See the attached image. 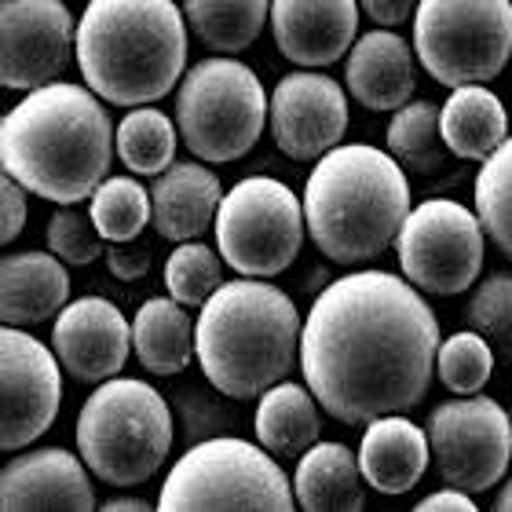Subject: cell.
Here are the masks:
<instances>
[{"mask_svg":"<svg viewBox=\"0 0 512 512\" xmlns=\"http://www.w3.org/2000/svg\"><path fill=\"white\" fill-rule=\"evenodd\" d=\"M439 319L410 278L352 271L322 289L304 319L300 374L344 425L425 403L439 355Z\"/></svg>","mask_w":512,"mask_h":512,"instance_id":"cell-1","label":"cell"},{"mask_svg":"<svg viewBox=\"0 0 512 512\" xmlns=\"http://www.w3.org/2000/svg\"><path fill=\"white\" fill-rule=\"evenodd\" d=\"M92 88L52 81L33 88L0 125V165L30 194L55 205L92 198L110 176L118 128Z\"/></svg>","mask_w":512,"mask_h":512,"instance_id":"cell-2","label":"cell"},{"mask_svg":"<svg viewBox=\"0 0 512 512\" xmlns=\"http://www.w3.org/2000/svg\"><path fill=\"white\" fill-rule=\"evenodd\" d=\"M308 235L333 264H370L395 246L410 216V183L392 150L341 143L304 183Z\"/></svg>","mask_w":512,"mask_h":512,"instance_id":"cell-3","label":"cell"},{"mask_svg":"<svg viewBox=\"0 0 512 512\" xmlns=\"http://www.w3.org/2000/svg\"><path fill=\"white\" fill-rule=\"evenodd\" d=\"M187 30L172 0H92L77 26L81 77L114 107L158 103L183 81Z\"/></svg>","mask_w":512,"mask_h":512,"instance_id":"cell-4","label":"cell"},{"mask_svg":"<svg viewBox=\"0 0 512 512\" xmlns=\"http://www.w3.org/2000/svg\"><path fill=\"white\" fill-rule=\"evenodd\" d=\"M300 337L297 304L278 286L249 275L216 289L194 326L202 374L231 399H256L286 381L300 363Z\"/></svg>","mask_w":512,"mask_h":512,"instance_id":"cell-5","label":"cell"},{"mask_svg":"<svg viewBox=\"0 0 512 512\" xmlns=\"http://www.w3.org/2000/svg\"><path fill=\"white\" fill-rule=\"evenodd\" d=\"M172 410L165 395L136 377H110L77 414L81 458L110 487H139L169 461Z\"/></svg>","mask_w":512,"mask_h":512,"instance_id":"cell-6","label":"cell"},{"mask_svg":"<svg viewBox=\"0 0 512 512\" xmlns=\"http://www.w3.org/2000/svg\"><path fill=\"white\" fill-rule=\"evenodd\" d=\"M297 491L275 454L249 439L220 436L191 447L161 483L158 509L165 512H289Z\"/></svg>","mask_w":512,"mask_h":512,"instance_id":"cell-7","label":"cell"},{"mask_svg":"<svg viewBox=\"0 0 512 512\" xmlns=\"http://www.w3.org/2000/svg\"><path fill=\"white\" fill-rule=\"evenodd\" d=\"M271 99L260 77L231 55H213L191 66L176 96V125L198 161H238L264 132Z\"/></svg>","mask_w":512,"mask_h":512,"instance_id":"cell-8","label":"cell"},{"mask_svg":"<svg viewBox=\"0 0 512 512\" xmlns=\"http://www.w3.org/2000/svg\"><path fill=\"white\" fill-rule=\"evenodd\" d=\"M414 52L443 88L494 81L512 55V0H421Z\"/></svg>","mask_w":512,"mask_h":512,"instance_id":"cell-9","label":"cell"},{"mask_svg":"<svg viewBox=\"0 0 512 512\" xmlns=\"http://www.w3.org/2000/svg\"><path fill=\"white\" fill-rule=\"evenodd\" d=\"M213 231L216 249L224 253L231 271L275 278L297 260L304 246V198H297L282 180L249 176L224 194Z\"/></svg>","mask_w":512,"mask_h":512,"instance_id":"cell-10","label":"cell"},{"mask_svg":"<svg viewBox=\"0 0 512 512\" xmlns=\"http://www.w3.org/2000/svg\"><path fill=\"white\" fill-rule=\"evenodd\" d=\"M483 238L487 231L472 209L450 198H428L406 216L395 238V256L421 293L454 297L480 278Z\"/></svg>","mask_w":512,"mask_h":512,"instance_id":"cell-11","label":"cell"},{"mask_svg":"<svg viewBox=\"0 0 512 512\" xmlns=\"http://www.w3.org/2000/svg\"><path fill=\"white\" fill-rule=\"evenodd\" d=\"M428 443L439 480L480 494L502 480L512 461V414L487 395H458L428 414Z\"/></svg>","mask_w":512,"mask_h":512,"instance_id":"cell-12","label":"cell"},{"mask_svg":"<svg viewBox=\"0 0 512 512\" xmlns=\"http://www.w3.org/2000/svg\"><path fill=\"white\" fill-rule=\"evenodd\" d=\"M0 447L22 450L41 439L59 417L63 403V363L55 348L37 341L26 326L0 333Z\"/></svg>","mask_w":512,"mask_h":512,"instance_id":"cell-13","label":"cell"},{"mask_svg":"<svg viewBox=\"0 0 512 512\" xmlns=\"http://www.w3.org/2000/svg\"><path fill=\"white\" fill-rule=\"evenodd\" d=\"M77 55V26L63 0H4L0 85L33 92L52 85Z\"/></svg>","mask_w":512,"mask_h":512,"instance_id":"cell-14","label":"cell"},{"mask_svg":"<svg viewBox=\"0 0 512 512\" xmlns=\"http://www.w3.org/2000/svg\"><path fill=\"white\" fill-rule=\"evenodd\" d=\"M271 139L275 147L293 161H315L341 147L348 132V99L341 81L319 74V70H297L286 74L271 92Z\"/></svg>","mask_w":512,"mask_h":512,"instance_id":"cell-15","label":"cell"},{"mask_svg":"<svg viewBox=\"0 0 512 512\" xmlns=\"http://www.w3.org/2000/svg\"><path fill=\"white\" fill-rule=\"evenodd\" d=\"M52 348L63 370L81 384H103L125 370L132 348V322L107 297L70 300L52 326Z\"/></svg>","mask_w":512,"mask_h":512,"instance_id":"cell-16","label":"cell"},{"mask_svg":"<svg viewBox=\"0 0 512 512\" xmlns=\"http://www.w3.org/2000/svg\"><path fill=\"white\" fill-rule=\"evenodd\" d=\"M85 458L63 447H41L11 458L0 472V505L8 512H88L96 491Z\"/></svg>","mask_w":512,"mask_h":512,"instance_id":"cell-17","label":"cell"},{"mask_svg":"<svg viewBox=\"0 0 512 512\" xmlns=\"http://www.w3.org/2000/svg\"><path fill=\"white\" fill-rule=\"evenodd\" d=\"M359 0H271V37L289 63L319 70L359 41Z\"/></svg>","mask_w":512,"mask_h":512,"instance_id":"cell-18","label":"cell"},{"mask_svg":"<svg viewBox=\"0 0 512 512\" xmlns=\"http://www.w3.org/2000/svg\"><path fill=\"white\" fill-rule=\"evenodd\" d=\"M414 48L392 30L363 33L348 52L344 63V85L352 92L359 107L384 114V110H399L414 99L417 85V66H414Z\"/></svg>","mask_w":512,"mask_h":512,"instance_id":"cell-19","label":"cell"},{"mask_svg":"<svg viewBox=\"0 0 512 512\" xmlns=\"http://www.w3.org/2000/svg\"><path fill=\"white\" fill-rule=\"evenodd\" d=\"M224 202V187L213 169L198 161H172L169 169L154 176L150 187V224L169 242H191L216 227V213Z\"/></svg>","mask_w":512,"mask_h":512,"instance_id":"cell-20","label":"cell"},{"mask_svg":"<svg viewBox=\"0 0 512 512\" xmlns=\"http://www.w3.org/2000/svg\"><path fill=\"white\" fill-rule=\"evenodd\" d=\"M428 458H432L428 428L414 425L406 414L374 417L359 443V465L377 494L414 491L428 469Z\"/></svg>","mask_w":512,"mask_h":512,"instance_id":"cell-21","label":"cell"},{"mask_svg":"<svg viewBox=\"0 0 512 512\" xmlns=\"http://www.w3.org/2000/svg\"><path fill=\"white\" fill-rule=\"evenodd\" d=\"M70 304V275L55 253H8L0 260V319L37 326Z\"/></svg>","mask_w":512,"mask_h":512,"instance_id":"cell-22","label":"cell"},{"mask_svg":"<svg viewBox=\"0 0 512 512\" xmlns=\"http://www.w3.org/2000/svg\"><path fill=\"white\" fill-rule=\"evenodd\" d=\"M293 491L297 505L308 512H359L366 505L359 454H352L344 443H315L300 454Z\"/></svg>","mask_w":512,"mask_h":512,"instance_id":"cell-23","label":"cell"},{"mask_svg":"<svg viewBox=\"0 0 512 512\" xmlns=\"http://www.w3.org/2000/svg\"><path fill=\"white\" fill-rule=\"evenodd\" d=\"M319 399L308 384L278 381L275 388H267L256 403V443L271 450L275 458H300L304 450H311L322 436V414Z\"/></svg>","mask_w":512,"mask_h":512,"instance_id":"cell-24","label":"cell"},{"mask_svg":"<svg viewBox=\"0 0 512 512\" xmlns=\"http://www.w3.org/2000/svg\"><path fill=\"white\" fill-rule=\"evenodd\" d=\"M194 326L198 322L187 315V304L176 297H150L132 319V348L139 366L158 377L183 374L198 355Z\"/></svg>","mask_w":512,"mask_h":512,"instance_id":"cell-25","label":"cell"},{"mask_svg":"<svg viewBox=\"0 0 512 512\" xmlns=\"http://www.w3.org/2000/svg\"><path fill=\"white\" fill-rule=\"evenodd\" d=\"M443 139L454 158L487 161L509 139V114L487 85L450 88L443 103Z\"/></svg>","mask_w":512,"mask_h":512,"instance_id":"cell-26","label":"cell"},{"mask_svg":"<svg viewBox=\"0 0 512 512\" xmlns=\"http://www.w3.org/2000/svg\"><path fill=\"white\" fill-rule=\"evenodd\" d=\"M183 15L209 52L235 55L271 26V0H183Z\"/></svg>","mask_w":512,"mask_h":512,"instance_id":"cell-27","label":"cell"},{"mask_svg":"<svg viewBox=\"0 0 512 512\" xmlns=\"http://www.w3.org/2000/svg\"><path fill=\"white\" fill-rule=\"evenodd\" d=\"M384 139H388V150L403 161V169L421 176L439 172L450 158V147L443 139V107L428 99H410L406 107L392 110Z\"/></svg>","mask_w":512,"mask_h":512,"instance_id":"cell-28","label":"cell"},{"mask_svg":"<svg viewBox=\"0 0 512 512\" xmlns=\"http://www.w3.org/2000/svg\"><path fill=\"white\" fill-rule=\"evenodd\" d=\"M180 125L165 110L136 107L118 125V158L132 176H161L176 161Z\"/></svg>","mask_w":512,"mask_h":512,"instance_id":"cell-29","label":"cell"},{"mask_svg":"<svg viewBox=\"0 0 512 512\" xmlns=\"http://www.w3.org/2000/svg\"><path fill=\"white\" fill-rule=\"evenodd\" d=\"M88 213H92V220H96V227L103 231L107 242H132L150 224L154 209H150V191H143L139 180L107 176L92 194Z\"/></svg>","mask_w":512,"mask_h":512,"instance_id":"cell-30","label":"cell"},{"mask_svg":"<svg viewBox=\"0 0 512 512\" xmlns=\"http://www.w3.org/2000/svg\"><path fill=\"white\" fill-rule=\"evenodd\" d=\"M476 216L487 238L512 260V136L483 161L476 176Z\"/></svg>","mask_w":512,"mask_h":512,"instance_id":"cell-31","label":"cell"},{"mask_svg":"<svg viewBox=\"0 0 512 512\" xmlns=\"http://www.w3.org/2000/svg\"><path fill=\"white\" fill-rule=\"evenodd\" d=\"M224 264H227L224 253L202 246L198 238L180 242L176 253L169 256V264H165L169 297H176L180 304H187V308H202L205 300L224 286Z\"/></svg>","mask_w":512,"mask_h":512,"instance_id":"cell-32","label":"cell"},{"mask_svg":"<svg viewBox=\"0 0 512 512\" xmlns=\"http://www.w3.org/2000/svg\"><path fill=\"white\" fill-rule=\"evenodd\" d=\"M494 348L480 330L454 333L439 344L436 355V377L443 388L454 395H476L494 374Z\"/></svg>","mask_w":512,"mask_h":512,"instance_id":"cell-33","label":"cell"},{"mask_svg":"<svg viewBox=\"0 0 512 512\" xmlns=\"http://www.w3.org/2000/svg\"><path fill=\"white\" fill-rule=\"evenodd\" d=\"M469 326L491 341L494 355L512 363V271H494L469 297Z\"/></svg>","mask_w":512,"mask_h":512,"instance_id":"cell-34","label":"cell"},{"mask_svg":"<svg viewBox=\"0 0 512 512\" xmlns=\"http://www.w3.org/2000/svg\"><path fill=\"white\" fill-rule=\"evenodd\" d=\"M48 249H52L63 264H74V267H85L99 256H107V238L103 231L96 227L92 213L85 209H77V205H59L48 220Z\"/></svg>","mask_w":512,"mask_h":512,"instance_id":"cell-35","label":"cell"},{"mask_svg":"<svg viewBox=\"0 0 512 512\" xmlns=\"http://www.w3.org/2000/svg\"><path fill=\"white\" fill-rule=\"evenodd\" d=\"M26 227V187L15 176L4 172V187H0V238L15 242Z\"/></svg>","mask_w":512,"mask_h":512,"instance_id":"cell-36","label":"cell"},{"mask_svg":"<svg viewBox=\"0 0 512 512\" xmlns=\"http://www.w3.org/2000/svg\"><path fill=\"white\" fill-rule=\"evenodd\" d=\"M110 275L121 282H136L150 271V249L147 246H128V242H110L107 253Z\"/></svg>","mask_w":512,"mask_h":512,"instance_id":"cell-37","label":"cell"},{"mask_svg":"<svg viewBox=\"0 0 512 512\" xmlns=\"http://www.w3.org/2000/svg\"><path fill=\"white\" fill-rule=\"evenodd\" d=\"M421 0H359V8L377 22V26H403L410 15L417 11Z\"/></svg>","mask_w":512,"mask_h":512,"instance_id":"cell-38","label":"cell"},{"mask_svg":"<svg viewBox=\"0 0 512 512\" xmlns=\"http://www.w3.org/2000/svg\"><path fill=\"white\" fill-rule=\"evenodd\" d=\"M421 512H476V502H472L469 491H458V487H447L439 494H428L425 502H417Z\"/></svg>","mask_w":512,"mask_h":512,"instance_id":"cell-39","label":"cell"},{"mask_svg":"<svg viewBox=\"0 0 512 512\" xmlns=\"http://www.w3.org/2000/svg\"><path fill=\"white\" fill-rule=\"evenodd\" d=\"M103 509H107V512H147L150 505L143 502V498H110Z\"/></svg>","mask_w":512,"mask_h":512,"instance_id":"cell-40","label":"cell"},{"mask_svg":"<svg viewBox=\"0 0 512 512\" xmlns=\"http://www.w3.org/2000/svg\"><path fill=\"white\" fill-rule=\"evenodd\" d=\"M494 509H502V512H512V480L505 483L502 491H498V498H494Z\"/></svg>","mask_w":512,"mask_h":512,"instance_id":"cell-41","label":"cell"}]
</instances>
